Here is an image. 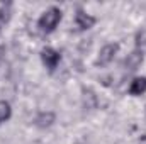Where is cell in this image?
<instances>
[{"instance_id": "obj_1", "label": "cell", "mask_w": 146, "mask_h": 144, "mask_svg": "<svg viewBox=\"0 0 146 144\" xmlns=\"http://www.w3.org/2000/svg\"><path fill=\"white\" fill-rule=\"evenodd\" d=\"M61 17H63V14H61V10H60L58 7H49V9H48L46 12H42V15L39 17L37 26H39V29H41L42 32H53V31L56 29V26L60 24Z\"/></svg>"}, {"instance_id": "obj_2", "label": "cell", "mask_w": 146, "mask_h": 144, "mask_svg": "<svg viewBox=\"0 0 146 144\" xmlns=\"http://www.w3.org/2000/svg\"><path fill=\"white\" fill-rule=\"evenodd\" d=\"M117 51H119V44H117V42L106 44V46L100 49V53H99V58H97L95 65H97V66H107L110 61L115 58Z\"/></svg>"}, {"instance_id": "obj_3", "label": "cell", "mask_w": 146, "mask_h": 144, "mask_svg": "<svg viewBox=\"0 0 146 144\" xmlns=\"http://www.w3.org/2000/svg\"><path fill=\"white\" fill-rule=\"evenodd\" d=\"M41 61H42V65H44L49 71H54L56 66H58L60 61H61V54H60L58 51H54L53 48H44V49L41 51Z\"/></svg>"}, {"instance_id": "obj_4", "label": "cell", "mask_w": 146, "mask_h": 144, "mask_svg": "<svg viewBox=\"0 0 146 144\" xmlns=\"http://www.w3.org/2000/svg\"><path fill=\"white\" fill-rule=\"evenodd\" d=\"M75 26L80 31H87V29H90V27L95 26V17H92L87 12H83L82 9H78L76 14H75Z\"/></svg>"}, {"instance_id": "obj_5", "label": "cell", "mask_w": 146, "mask_h": 144, "mask_svg": "<svg viewBox=\"0 0 146 144\" xmlns=\"http://www.w3.org/2000/svg\"><path fill=\"white\" fill-rule=\"evenodd\" d=\"M143 59H145L143 51L134 49L133 53H129V54L126 56V59H124V66H126V70H129V71H136V70L143 65Z\"/></svg>"}, {"instance_id": "obj_6", "label": "cell", "mask_w": 146, "mask_h": 144, "mask_svg": "<svg viewBox=\"0 0 146 144\" xmlns=\"http://www.w3.org/2000/svg\"><path fill=\"white\" fill-rule=\"evenodd\" d=\"M54 120H56V115H54V112H39L36 115V119H34V124H36L37 127H41V129H46V127H51L53 124H54Z\"/></svg>"}, {"instance_id": "obj_7", "label": "cell", "mask_w": 146, "mask_h": 144, "mask_svg": "<svg viewBox=\"0 0 146 144\" xmlns=\"http://www.w3.org/2000/svg\"><path fill=\"white\" fill-rule=\"evenodd\" d=\"M82 100H83V107L85 108H88V110L97 108L99 100H97V95L94 93V90H90V88H83V90H82Z\"/></svg>"}, {"instance_id": "obj_8", "label": "cell", "mask_w": 146, "mask_h": 144, "mask_svg": "<svg viewBox=\"0 0 146 144\" xmlns=\"http://www.w3.org/2000/svg\"><path fill=\"white\" fill-rule=\"evenodd\" d=\"M146 92V76H139V78H134L129 85V93L138 97V95H143Z\"/></svg>"}, {"instance_id": "obj_9", "label": "cell", "mask_w": 146, "mask_h": 144, "mask_svg": "<svg viewBox=\"0 0 146 144\" xmlns=\"http://www.w3.org/2000/svg\"><path fill=\"white\" fill-rule=\"evenodd\" d=\"M12 115V108L7 100H0V124H3L5 120H9Z\"/></svg>"}, {"instance_id": "obj_10", "label": "cell", "mask_w": 146, "mask_h": 144, "mask_svg": "<svg viewBox=\"0 0 146 144\" xmlns=\"http://www.w3.org/2000/svg\"><path fill=\"white\" fill-rule=\"evenodd\" d=\"M134 41H136V49L143 51V49L146 48V29L138 31V32H136V37H134Z\"/></svg>"}, {"instance_id": "obj_11", "label": "cell", "mask_w": 146, "mask_h": 144, "mask_svg": "<svg viewBox=\"0 0 146 144\" xmlns=\"http://www.w3.org/2000/svg\"><path fill=\"white\" fill-rule=\"evenodd\" d=\"M10 5H3V7H0V32H2V29L5 27V24H7V20H9V17H10Z\"/></svg>"}, {"instance_id": "obj_12", "label": "cell", "mask_w": 146, "mask_h": 144, "mask_svg": "<svg viewBox=\"0 0 146 144\" xmlns=\"http://www.w3.org/2000/svg\"><path fill=\"white\" fill-rule=\"evenodd\" d=\"M145 112H146V107H145Z\"/></svg>"}]
</instances>
